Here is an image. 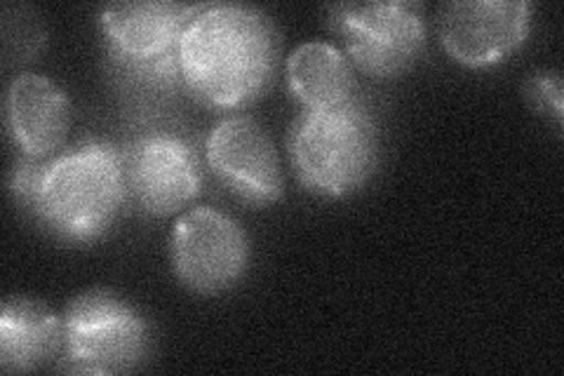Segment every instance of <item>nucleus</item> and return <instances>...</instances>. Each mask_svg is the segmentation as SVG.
<instances>
[{"label":"nucleus","mask_w":564,"mask_h":376,"mask_svg":"<svg viewBox=\"0 0 564 376\" xmlns=\"http://www.w3.org/2000/svg\"><path fill=\"white\" fill-rule=\"evenodd\" d=\"M207 165L242 203L261 207L282 195V172L273 139L247 116L224 118L209 132Z\"/></svg>","instance_id":"10"},{"label":"nucleus","mask_w":564,"mask_h":376,"mask_svg":"<svg viewBox=\"0 0 564 376\" xmlns=\"http://www.w3.org/2000/svg\"><path fill=\"white\" fill-rule=\"evenodd\" d=\"M64 351L78 374H126L147 357L149 325L113 292H85L68 303Z\"/></svg>","instance_id":"4"},{"label":"nucleus","mask_w":564,"mask_h":376,"mask_svg":"<svg viewBox=\"0 0 564 376\" xmlns=\"http://www.w3.org/2000/svg\"><path fill=\"white\" fill-rule=\"evenodd\" d=\"M126 158L128 191L134 203L153 217H170L200 193V163L186 139L155 132L139 137Z\"/></svg>","instance_id":"9"},{"label":"nucleus","mask_w":564,"mask_h":376,"mask_svg":"<svg viewBox=\"0 0 564 376\" xmlns=\"http://www.w3.org/2000/svg\"><path fill=\"white\" fill-rule=\"evenodd\" d=\"M70 109L64 89L41 74L17 76L8 89V125L29 158H50L66 139Z\"/></svg>","instance_id":"11"},{"label":"nucleus","mask_w":564,"mask_h":376,"mask_svg":"<svg viewBox=\"0 0 564 376\" xmlns=\"http://www.w3.org/2000/svg\"><path fill=\"white\" fill-rule=\"evenodd\" d=\"M128 193L126 158L106 141H85L55 160H39L20 201L70 243H90L111 228Z\"/></svg>","instance_id":"2"},{"label":"nucleus","mask_w":564,"mask_h":376,"mask_svg":"<svg viewBox=\"0 0 564 376\" xmlns=\"http://www.w3.org/2000/svg\"><path fill=\"white\" fill-rule=\"evenodd\" d=\"M288 87L304 109H334L352 101V66L339 47L329 43L299 45L285 64Z\"/></svg>","instance_id":"13"},{"label":"nucleus","mask_w":564,"mask_h":376,"mask_svg":"<svg viewBox=\"0 0 564 376\" xmlns=\"http://www.w3.org/2000/svg\"><path fill=\"white\" fill-rule=\"evenodd\" d=\"M172 264L188 290L219 294L245 276L250 243L228 214L215 207H193L174 224Z\"/></svg>","instance_id":"7"},{"label":"nucleus","mask_w":564,"mask_h":376,"mask_svg":"<svg viewBox=\"0 0 564 376\" xmlns=\"http://www.w3.org/2000/svg\"><path fill=\"white\" fill-rule=\"evenodd\" d=\"M527 95L532 99L539 111L551 114L557 125H562V104H564V87L560 74H534L527 83Z\"/></svg>","instance_id":"14"},{"label":"nucleus","mask_w":564,"mask_h":376,"mask_svg":"<svg viewBox=\"0 0 564 376\" xmlns=\"http://www.w3.org/2000/svg\"><path fill=\"white\" fill-rule=\"evenodd\" d=\"M379 135L372 116L352 99L334 109H304L290 130L299 184L323 198H346L372 176Z\"/></svg>","instance_id":"3"},{"label":"nucleus","mask_w":564,"mask_h":376,"mask_svg":"<svg viewBox=\"0 0 564 376\" xmlns=\"http://www.w3.org/2000/svg\"><path fill=\"white\" fill-rule=\"evenodd\" d=\"M198 6L167 0H132L101 10L111 57L151 85H172L180 74V41Z\"/></svg>","instance_id":"5"},{"label":"nucleus","mask_w":564,"mask_h":376,"mask_svg":"<svg viewBox=\"0 0 564 376\" xmlns=\"http://www.w3.org/2000/svg\"><path fill=\"white\" fill-rule=\"evenodd\" d=\"M329 20L352 66L372 78L404 74L426 43L423 10L412 0L339 3L329 10Z\"/></svg>","instance_id":"6"},{"label":"nucleus","mask_w":564,"mask_h":376,"mask_svg":"<svg viewBox=\"0 0 564 376\" xmlns=\"http://www.w3.org/2000/svg\"><path fill=\"white\" fill-rule=\"evenodd\" d=\"M532 3L524 0H462L437 17V35L447 55L470 68L491 66L527 41Z\"/></svg>","instance_id":"8"},{"label":"nucleus","mask_w":564,"mask_h":376,"mask_svg":"<svg viewBox=\"0 0 564 376\" xmlns=\"http://www.w3.org/2000/svg\"><path fill=\"white\" fill-rule=\"evenodd\" d=\"M64 344V325L43 301L8 297L0 311V367L31 372Z\"/></svg>","instance_id":"12"},{"label":"nucleus","mask_w":564,"mask_h":376,"mask_svg":"<svg viewBox=\"0 0 564 376\" xmlns=\"http://www.w3.org/2000/svg\"><path fill=\"white\" fill-rule=\"evenodd\" d=\"M280 62V33L247 6H198L180 41V74L215 109H242L267 93Z\"/></svg>","instance_id":"1"}]
</instances>
